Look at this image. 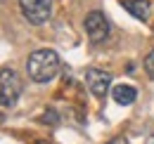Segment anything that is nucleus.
<instances>
[{
    "label": "nucleus",
    "instance_id": "f257e3e1",
    "mask_svg": "<svg viewBox=\"0 0 154 144\" xmlns=\"http://www.w3.org/2000/svg\"><path fill=\"white\" fill-rule=\"evenodd\" d=\"M59 54L55 50H36L26 62V73L33 83H50L59 73Z\"/></svg>",
    "mask_w": 154,
    "mask_h": 144
},
{
    "label": "nucleus",
    "instance_id": "f03ea898",
    "mask_svg": "<svg viewBox=\"0 0 154 144\" xmlns=\"http://www.w3.org/2000/svg\"><path fill=\"white\" fill-rule=\"evenodd\" d=\"M21 78L12 69H2L0 71V106H12L21 94Z\"/></svg>",
    "mask_w": 154,
    "mask_h": 144
},
{
    "label": "nucleus",
    "instance_id": "7ed1b4c3",
    "mask_svg": "<svg viewBox=\"0 0 154 144\" xmlns=\"http://www.w3.org/2000/svg\"><path fill=\"white\" fill-rule=\"evenodd\" d=\"M19 7L31 24H45L52 14V0H19Z\"/></svg>",
    "mask_w": 154,
    "mask_h": 144
},
{
    "label": "nucleus",
    "instance_id": "20e7f679",
    "mask_svg": "<svg viewBox=\"0 0 154 144\" xmlns=\"http://www.w3.org/2000/svg\"><path fill=\"white\" fill-rule=\"evenodd\" d=\"M85 33H88V38H90V43H102V40H107V36H109V21H107V17L102 14V12H90L88 17H85Z\"/></svg>",
    "mask_w": 154,
    "mask_h": 144
},
{
    "label": "nucleus",
    "instance_id": "39448f33",
    "mask_svg": "<svg viewBox=\"0 0 154 144\" xmlns=\"http://www.w3.org/2000/svg\"><path fill=\"white\" fill-rule=\"evenodd\" d=\"M85 83H88L90 92L102 99V97H107V92H109L112 73L109 71H100V69H85Z\"/></svg>",
    "mask_w": 154,
    "mask_h": 144
},
{
    "label": "nucleus",
    "instance_id": "423d86ee",
    "mask_svg": "<svg viewBox=\"0 0 154 144\" xmlns=\"http://www.w3.org/2000/svg\"><path fill=\"white\" fill-rule=\"evenodd\" d=\"M123 7L128 14H133L140 21H147L149 19V2L147 0H123Z\"/></svg>",
    "mask_w": 154,
    "mask_h": 144
},
{
    "label": "nucleus",
    "instance_id": "0eeeda50",
    "mask_svg": "<svg viewBox=\"0 0 154 144\" xmlns=\"http://www.w3.org/2000/svg\"><path fill=\"white\" fill-rule=\"evenodd\" d=\"M112 94H114V102L121 104V106H131L135 102V97H137L135 88H131V85H116Z\"/></svg>",
    "mask_w": 154,
    "mask_h": 144
},
{
    "label": "nucleus",
    "instance_id": "6e6552de",
    "mask_svg": "<svg viewBox=\"0 0 154 144\" xmlns=\"http://www.w3.org/2000/svg\"><path fill=\"white\" fill-rule=\"evenodd\" d=\"M57 121H59V116L52 111V109H48L45 113H40V116H38V123H40V125H57Z\"/></svg>",
    "mask_w": 154,
    "mask_h": 144
},
{
    "label": "nucleus",
    "instance_id": "1a4fd4ad",
    "mask_svg": "<svg viewBox=\"0 0 154 144\" xmlns=\"http://www.w3.org/2000/svg\"><path fill=\"white\" fill-rule=\"evenodd\" d=\"M145 71H147V76H149V78H154V50L145 57Z\"/></svg>",
    "mask_w": 154,
    "mask_h": 144
},
{
    "label": "nucleus",
    "instance_id": "9d476101",
    "mask_svg": "<svg viewBox=\"0 0 154 144\" xmlns=\"http://www.w3.org/2000/svg\"><path fill=\"white\" fill-rule=\"evenodd\" d=\"M107 144H128V142H126V140H123V137H114V140H112V142H107Z\"/></svg>",
    "mask_w": 154,
    "mask_h": 144
},
{
    "label": "nucleus",
    "instance_id": "9b49d317",
    "mask_svg": "<svg viewBox=\"0 0 154 144\" xmlns=\"http://www.w3.org/2000/svg\"><path fill=\"white\" fill-rule=\"evenodd\" d=\"M33 144H52V142H50V140H43V137H38V140H36Z\"/></svg>",
    "mask_w": 154,
    "mask_h": 144
},
{
    "label": "nucleus",
    "instance_id": "f8f14e48",
    "mask_svg": "<svg viewBox=\"0 0 154 144\" xmlns=\"http://www.w3.org/2000/svg\"><path fill=\"white\" fill-rule=\"evenodd\" d=\"M2 121H5V116H2V113H0V123H2Z\"/></svg>",
    "mask_w": 154,
    "mask_h": 144
},
{
    "label": "nucleus",
    "instance_id": "ddd939ff",
    "mask_svg": "<svg viewBox=\"0 0 154 144\" xmlns=\"http://www.w3.org/2000/svg\"><path fill=\"white\" fill-rule=\"evenodd\" d=\"M0 2H2V0H0Z\"/></svg>",
    "mask_w": 154,
    "mask_h": 144
}]
</instances>
